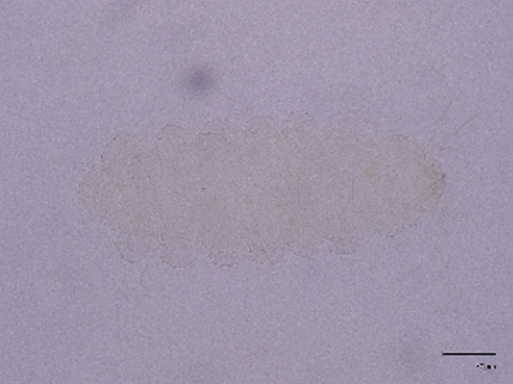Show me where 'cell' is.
<instances>
[{
	"label": "cell",
	"instance_id": "cell-1",
	"mask_svg": "<svg viewBox=\"0 0 513 384\" xmlns=\"http://www.w3.org/2000/svg\"><path fill=\"white\" fill-rule=\"evenodd\" d=\"M187 89L192 94H205L214 87V76L208 69H195L192 70L185 79Z\"/></svg>",
	"mask_w": 513,
	"mask_h": 384
}]
</instances>
